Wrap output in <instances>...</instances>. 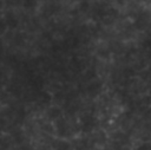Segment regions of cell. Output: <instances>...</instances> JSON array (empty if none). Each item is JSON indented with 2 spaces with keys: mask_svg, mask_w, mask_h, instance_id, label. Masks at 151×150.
<instances>
[{
  "mask_svg": "<svg viewBox=\"0 0 151 150\" xmlns=\"http://www.w3.org/2000/svg\"><path fill=\"white\" fill-rule=\"evenodd\" d=\"M68 149H70V146L66 142H60L58 144V150H68Z\"/></svg>",
  "mask_w": 151,
  "mask_h": 150,
  "instance_id": "obj_1",
  "label": "cell"
},
{
  "mask_svg": "<svg viewBox=\"0 0 151 150\" xmlns=\"http://www.w3.org/2000/svg\"><path fill=\"white\" fill-rule=\"evenodd\" d=\"M136 150H151V145L147 144V143H143V144H140Z\"/></svg>",
  "mask_w": 151,
  "mask_h": 150,
  "instance_id": "obj_2",
  "label": "cell"
}]
</instances>
